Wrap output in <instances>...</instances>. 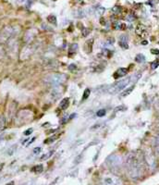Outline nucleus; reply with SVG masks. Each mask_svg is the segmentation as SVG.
Listing matches in <instances>:
<instances>
[{
	"label": "nucleus",
	"mask_w": 159,
	"mask_h": 185,
	"mask_svg": "<svg viewBox=\"0 0 159 185\" xmlns=\"http://www.w3.org/2000/svg\"><path fill=\"white\" fill-rule=\"evenodd\" d=\"M6 127V118L4 115H0V132H2Z\"/></svg>",
	"instance_id": "9d476101"
},
{
	"label": "nucleus",
	"mask_w": 159,
	"mask_h": 185,
	"mask_svg": "<svg viewBox=\"0 0 159 185\" xmlns=\"http://www.w3.org/2000/svg\"><path fill=\"white\" fill-rule=\"evenodd\" d=\"M105 183L107 185H117V181L113 178H106L105 179Z\"/></svg>",
	"instance_id": "2eb2a0df"
},
{
	"label": "nucleus",
	"mask_w": 159,
	"mask_h": 185,
	"mask_svg": "<svg viewBox=\"0 0 159 185\" xmlns=\"http://www.w3.org/2000/svg\"><path fill=\"white\" fill-rule=\"evenodd\" d=\"M158 66H159V60H154V62L152 63V65H151V67H152V69H153V70L156 69Z\"/></svg>",
	"instance_id": "5701e85b"
},
{
	"label": "nucleus",
	"mask_w": 159,
	"mask_h": 185,
	"mask_svg": "<svg viewBox=\"0 0 159 185\" xmlns=\"http://www.w3.org/2000/svg\"><path fill=\"white\" fill-rule=\"evenodd\" d=\"M33 132H34V130L31 129V128H30L26 132H24V135H30L31 133H33Z\"/></svg>",
	"instance_id": "bb28decb"
},
{
	"label": "nucleus",
	"mask_w": 159,
	"mask_h": 185,
	"mask_svg": "<svg viewBox=\"0 0 159 185\" xmlns=\"http://www.w3.org/2000/svg\"><path fill=\"white\" fill-rule=\"evenodd\" d=\"M61 92L60 91H58V89H54L53 91H52V92H51V95H50V96H51V98L53 99V100H56V99H58L60 96H61Z\"/></svg>",
	"instance_id": "1a4fd4ad"
},
{
	"label": "nucleus",
	"mask_w": 159,
	"mask_h": 185,
	"mask_svg": "<svg viewBox=\"0 0 159 185\" xmlns=\"http://www.w3.org/2000/svg\"><path fill=\"white\" fill-rule=\"evenodd\" d=\"M90 94H91L90 89H86V90L84 91V94H83V96H82V100H86V99L89 97Z\"/></svg>",
	"instance_id": "412c9836"
},
{
	"label": "nucleus",
	"mask_w": 159,
	"mask_h": 185,
	"mask_svg": "<svg viewBox=\"0 0 159 185\" xmlns=\"http://www.w3.org/2000/svg\"><path fill=\"white\" fill-rule=\"evenodd\" d=\"M76 69H77V67H76L75 64H70V65L69 66V70H70V71H75Z\"/></svg>",
	"instance_id": "cd10ccee"
},
{
	"label": "nucleus",
	"mask_w": 159,
	"mask_h": 185,
	"mask_svg": "<svg viewBox=\"0 0 159 185\" xmlns=\"http://www.w3.org/2000/svg\"><path fill=\"white\" fill-rule=\"evenodd\" d=\"M78 50V45L77 44H72L70 47V51H69V55L70 56L71 54L73 55L74 53H76Z\"/></svg>",
	"instance_id": "ddd939ff"
},
{
	"label": "nucleus",
	"mask_w": 159,
	"mask_h": 185,
	"mask_svg": "<svg viewBox=\"0 0 159 185\" xmlns=\"http://www.w3.org/2000/svg\"><path fill=\"white\" fill-rule=\"evenodd\" d=\"M115 28L117 30H124L126 28V24L123 23V22H117L115 24Z\"/></svg>",
	"instance_id": "6ab92c4d"
},
{
	"label": "nucleus",
	"mask_w": 159,
	"mask_h": 185,
	"mask_svg": "<svg viewBox=\"0 0 159 185\" xmlns=\"http://www.w3.org/2000/svg\"><path fill=\"white\" fill-rule=\"evenodd\" d=\"M6 185H14V182L11 181V182H9V183H8V184H6Z\"/></svg>",
	"instance_id": "72a5a7b5"
},
{
	"label": "nucleus",
	"mask_w": 159,
	"mask_h": 185,
	"mask_svg": "<svg viewBox=\"0 0 159 185\" xmlns=\"http://www.w3.org/2000/svg\"><path fill=\"white\" fill-rule=\"evenodd\" d=\"M106 113H107L106 109H100L99 111H97L96 115H97L98 117H104V116H106Z\"/></svg>",
	"instance_id": "4be33fe9"
},
{
	"label": "nucleus",
	"mask_w": 159,
	"mask_h": 185,
	"mask_svg": "<svg viewBox=\"0 0 159 185\" xmlns=\"http://www.w3.org/2000/svg\"><path fill=\"white\" fill-rule=\"evenodd\" d=\"M135 61H136V62H138V63H143V62H144V61H145V56L143 55H142V54H139V55L136 56Z\"/></svg>",
	"instance_id": "4468645a"
},
{
	"label": "nucleus",
	"mask_w": 159,
	"mask_h": 185,
	"mask_svg": "<svg viewBox=\"0 0 159 185\" xmlns=\"http://www.w3.org/2000/svg\"><path fill=\"white\" fill-rule=\"evenodd\" d=\"M118 45L123 48V49H128L129 48V45H128V36L127 35H121L119 37V41H118Z\"/></svg>",
	"instance_id": "39448f33"
},
{
	"label": "nucleus",
	"mask_w": 159,
	"mask_h": 185,
	"mask_svg": "<svg viewBox=\"0 0 159 185\" xmlns=\"http://www.w3.org/2000/svg\"><path fill=\"white\" fill-rule=\"evenodd\" d=\"M69 106H70V99L68 98V97H66V98H64L63 99L61 102H60V104H59V108L60 109H67L68 107H69Z\"/></svg>",
	"instance_id": "6e6552de"
},
{
	"label": "nucleus",
	"mask_w": 159,
	"mask_h": 185,
	"mask_svg": "<svg viewBox=\"0 0 159 185\" xmlns=\"http://www.w3.org/2000/svg\"><path fill=\"white\" fill-rule=\"evenodd\" d=\"M127 73H128V69H124V68H120L117 70V71L115 73L114 77L116 79H118V78H122L124 77Z\"/></svg>",
	"instance_id": "0eeeda50"
},
{
	"label": "nucleus",
	"mask_w": 159,
	"mask_h": 185,
	"mask_svg": "<svg viewBox=\"0 0 159 185\" xmlns=\"http://www.w3.org/2000/svg\"><path fill=\"white\" fill-rule=\"evenodd\" d=\"M35 139H36V137H34V138H33V140H31V141H30V142H29V143H28V144H27V146H28V145H30V144H31V143H34V141H35Z\"/></svg>",
	"instance_id": "473e14b6"
},
{
	"label": "nucleus",
	"mask_w": 159,
	"mask_h": 185,
	"mask_svg": "<svg viewBox=\"0 0 159 185\" xmlns=\"http://www.w3.org/2000/svg\"><path fill=\"white\" fill-rule=\"evenodd\" d=\"M125 107L124 106H119L117 107H116V111H120V110H125Z\"/></svg>",
	"instance_id": "7c9ffc66"
},
{
	"label": "nucleus",
	"mask_w": 159,
	"mask_h": 185,
	"mask_svg": "<svg viewBox=\"0 0 159 185\" xmlns=\"http://www.w3.org/2000/svg\"><path fill=\"white\" fill-rule=\"evenodd\" d=\"M76 1H77V2H81V0H76Z\"/></svg>",
	"instance_id": "c9c22d12"
},
{
	"label": "nucleus",
	"mask_w": 159,
	"mask_h": 185,
	"mask_svg": "<svg viewBox=\"0 0 159 185\" xmlns=\"http://www.w3.org/2000/svg\"><path fill=\"white\" fill-rule=\"evenodd\" d=\"M130 82H131V78L123 79V80L117 82V83H115L113 86H111L108 89V92H110V94H116V92H118L124 90L126 88V86L128 85Z\"/></svg>",
	"instance_id": "7ed1b4c3"
},
{
	"label": "nucleus",
	"mask_w": 159,
	"mask_h": 185,
	"mask_svg": "<svg viewBox=\"0 0 159 185\" xmlns=\"http://www.w3.org/2000/svg\"><path fill=\"white\" fill-rule=\"evenodd\" d=\"M40 152H41V147H36L34 149V154H35V155L36 154H39Z\"/></svg>",
	"instance_id": "c756f323"
},
{
	"label": "nucleus",
	"mask_w": 159,
	"mask_h": 185,
	"mask_svg": "<svg viewBox=\"0 0 159 185\" xmlns=\"http://www.w3.org/2000/svg\"><path fill=\"white\" fill-rule=\"evenodd\" d=\"M17 148H18V144H13L12 146H10V147L8 149V151H7L8 156H12V155H14L15 152H16V150H17Z\"/></svg>",
	"instance_id": "9b49d317"
},
{
	"label": "nucleus",
	"mask_w": 159,
	"mask_h": 185,
	"mask_svg": "<svg viewBox=\"0 0 159 185\" xmlns=\"http://www.w3.org/2000/svg\"><path fill=\"white\" fill-rule=\"evenodd\" d=\"M133 89H134V86H132V87H130V88H128V89L124 90V91L122 92L121 96H129V95L131 94V92L133 91Z\"/></svg>",
	"instance_id": "dca6fc26"
},
{
	"label": "nucleus",
	"mask_w": 159,
	"mask_h": 185,
	"mask_svg": "<svg viewBox=\"0 0 159 185\" xmlns=\"http://www.w3.org/2000/svg\"><path fill=\"white\" fill-rule=\"evenodd\" d=\"M151 53L154 54V55H159V50H157V49H152Z\"/></svg>",
	"instance_id": "2f4dec72"
},
{
	"label": "nucleus",
	"mask_w": 159,
	"mask_h": 185,
	"mask_svg": "<svg viewBox=\"0 0 159 185\" xmlns=\"http://www.w3.org/2000/svg\"><path fill=\"white\" fill-rule=\"evenodd\" d=\"M92 44H93V42H92V39L89 40V41L85 44V50H86L87 53H91V52H92Z\"/></svg>",
	"instance_id": "f8f14e48"
},
{
	"label": "nucleus",
	"mask_w": 159,
	"mask_h": 185,
	"mask_svg": "<svg viewBox=\"0 0 159 185\" xmlns=\"http://www.w3.org/2000/svg\"><path fill=\"white\" fill-rule=\"evenodd\" d=\"M134 19H135V17L133 16V15H132V14H130L128 17H127V20H130V21H132V20H134Z\"/></svg>",
	"instance_id": "c85d7f7f"
},
{
	"label": "nucleus",
	"mask_w": 159,
	"mask_h": 185,
	"mask_svg": "<svg viewBox=\"0 0 159 185\" xmlns=\"http://www.w3.org/2000/svg\"><path fill=\"white\" fill-rule=\"evenodd\" d=\"M107 163L111 169H117V168H119L121 164V158L117 155H112L107 158Z\"/></svg>",
	"instance_id": "20e7f679"
},
{
	"label": "nucleus",
	"mask_w": 159,
	"mask_h": 185,
	"mask_svg": "<svg viewBox=\"0 0 159 185\" xmlns=\"http://www.w3.org/2000/svg\"><path fill=\"white\" fill-rule=\"evenodd\" d=\"M43 169H44L43 165H37L33 168V171H34L35 173H41L43 171Z\"/></svg>",
	"instance_id": "f3484780"
},
{
	"label": "nucleus",
	"mask_w": 159,
	"mask_h": 185,
	"mask_svg": "<svg viewBox=\"0 0 159 185\" xmlns=\"http://www.w3.org/2000/svg\"><path fill=\"white\" fill-rule=\"evenodd\" d=\"M64 81H65V75L59 74V73L51 74L45 78V82L52 86H58Z\"/></svg>",
	"instance_id": "f03ea898"
},
{
	"label": "nucleus",
	"mask_w": 159,
	"mask_h": 185,
	"mask_svg": "<svg viewBox=\"0 0 159 185\" xmlns=\"http://www.w3.org/2000/svg\"><path fill=\"white\" fill-rule=\"evenodd\" d=\"M143 158L138 153H131L126 159V168L132 179H139L143 173Z\"/></svg>",
	"instance_id": "f257e3e1"
},
{
	"label": "nucleus",
	"mask_w": 159,
	"mask_h": 185,
	"mask_svg": "<svg viewBox=\"0 0 159 185\" xmlns=\"http://www.w3.org/2000/svg\"><path fill=\"white\" fill-rule=\"evenodd\" d=\"M113 12L114 13H120L121 12V8L117 6V7H114L113 8Z\"/></svg>",
	"instance_id": "393cba45"
},
{
	"label": "nucleus",
	"mask_w": 159,
	"mask_h": 185,
	"mask_svg": "<svg viewBox=\"0 0 159 185\" xmlns=\"http://www.w3.org/2000/svg\"><path fill=\"white\" fill-rule=\"evenodd\" d=\"M89 34H90V30H88V29H86V28H83V29H82V35H83V36H87Z\"/></svg>",
	"instance_id": "a878e982"
},
{
	"label": "nucleus",
	"mask_w": 159,
	"mask_h": 185,
	"mask_svg": "<svg viewBox=\"0 0 159 185\" xmlns=\"http://www.w3.org/2000/svg\"><path fill=\"white\" fill-rule=\"evenodd\" d=\"M57 139V136H52V137H50L48 140H45V143H52V142H54L55 140H56Z\"/></svg>",
	"instance_id": "b1692460"
},
{
	"label": "nucleus",
	"mask_w": 159,
	"mask_h": 185,
	"mask_svg": "<svg viewBox=\"0 0 159 185\" xmlns=\"http://www.w3.org/2000/svg\"><path fill=\"white\" fill-rule=\"evenodd\" d=\"M143 45H147V41H143Z\"/></svg>",
	"instance_id": "f704fd0d"
},
{
	"label": "nucleus",
	"mask_w": 159,
	"mask_h": 185,
	"mask_svg": "<svg viewBox=\"0 0 159 185\" xmlns=\"http://www.w3.org/2000/svg\"><path fill=\"white\" fill-rule=\"evenodd\" d=\"M47 20H48V21H49L50 23H52V24H54V25L56 24V18L54 15L49 16V17L47 18Z\"/></svg>",
	"instance_id": "aec40b11"
},
{
	"label": "nucleus",
	"mask_w": 159,
	"mask_h": 185,
	"mask_svg": "<svg viewBox=\"0 0 159 185\" xmlns=\"http://www.w3.org/2000/svg\"><path fill=\"white\" fill-rule=\"evenodd\" d=\"M136 34L140 36V37H146L147 36V31L146 28L143 25H138L136 28Z\"/></svg>",
	"instance_id": "423d86ee"
},
{
	"label": "nucleus",
	"mask_w": 159,
	"mask_h": 185,
	"mask_svg": "<svg viewBox=\"0 0 159 185\" xmlns=\"http://www.w3.org/2000/svg\"><path fill=\"white\" fill-rule=\"evenodd\" d=\"M53 154H54V151H50V152H48L47 154H45L44 156L41 157V160H42V161H44V160H47V159L53 155Z\"/></svg>",
	"instance_id": "a211bd4d"
}]
</instances>
